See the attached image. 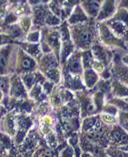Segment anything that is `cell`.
I'll use <instances>...</instances> for the list:
<instances>
[{
	"mask_svg": "<svg viewBox=\"0 0 128 157\" xmlns=\"http://www.w3.org/2000/svg\"><path fill=\"white\" fill-rule=\"evenodd\" d=\"M89 36H90V35H89V33L84 32V33L82 34V37H83V40H88V39L89 38Z\"/></svg>",
	"mask_w": 128,
	"mask_h": 157,
	"instance_id": "obj_1",
	"label": "cell"
},
{
	"mask_svg": "<svg viewBox=\"0 0 128 157\" xmlns=\"http://www.w3.org/2000/svg\"><path fill=\"white\" fill-rule=\"evenodd\" d=\"M23 65L25 67H29L30 66V62L27 60L24 61L23 63Z\"/></svg>",
	"mask_w": 128,
	"mask_h": 157,
	"instance_id": "obj_2",
	"label": "cell"
}]
</instances>
